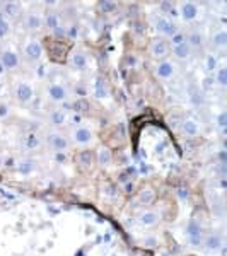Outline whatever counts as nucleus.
Masks as SVG:
<instances>
[{
  "label": "nucleus",
  "instance_id": "nucleus-1",
  "mask_svg": "<svg viewBox=\"0 0 227 256\" xmlns=\"http://www.w3.org/2000/svg\"><path fill=\"white\" fill-rule=\"evenodd\" d=\"M74 44L68 40H55L52 36H48L43 41L44 55L48 56V60L55 65H65L68 58V53L72 50Z\"/></svg>",
  "mask_w": 227,
  "mask_h": 256
},
{
  "label": "nucleus",
  "instance_id": "nucleus-2",
  "mask_svg": "<svg viewBox=\"0 0 227 256\" xmlns=\"http://www.w3.org/2000/svg\"><path fill=\"white\" fill-rule=\"evenodd\" d=\"M19 53L20 58H22V64L30 65V67H38L44 56L43 41L38 40L36 36H28Z\"/></svg>",
  "mask_w": 227,
  "mask_h": 256
},
{
  "label": "nucleus",
  "instance_id": "nucleus-3",
  "mask_svg": "<svg viewBox=\"0 0 227 256\" xmlns=\"http://www.w3.org/2000/svg\"><path fill=\"white\" fill-rule=\"evenodd\" d=\"M43 96L53 106H64L72 99V89L64 82H46L43 88Z\"/></svg>",
  "mask_w": 227,
  "mask_h": 256
},
{
  "label": "nucleus",
  "instance_id": "nucleus-4",
  "mask_svg": "<svg viewBox=\"0 0 227 256\" xmlns=\"http://www.w3.org/2000/svg\"><path fill=\"white\" fill-rule=\"evenodd\" d=\"M207 222L202 216H192L190 220L184 226V238H186L188 244L193 248H200L202 241H204L205 234H207Z\"/></svg>",
  "mask_w": 227,
  "mask_h": 256
},
{
  "label": "nucleus",
  "instance_id": "nucleus-5",
  "mask_svg": "<svg viewBox=\"0 0 227 256\" xmlns=\"http://www.w3.org/2000/svg\"><path fill=\"white\" fill-rule=\"evenodd\" d=\"M0 68L7 74H16L22 68V58L14 44L9 43L0 46Z\"/></svg>",
  "mask_w": 227,
  "mask_h": 256
},
{
  "label": "nucleus",
  "instance_id": "nucleus-6",
  "mask_svg": "<svg viewBox=\"0 0 227 256\" xmlns=\"http://www.w3.org/2000/svg\"><path fill=\"white\" fill-rule=\"evenodd\" d=\"M43 146L50 148L55 154H64L65 150H68L72 147L68 138V134H65L64 130H48L43 135Z\"/></svg>",
  "mask_w": 227,
  "mask_h": 256
},
{
  "label": "nucleus",
  "instance_id": "nucleus-7",
  "mask_svg": "<svg viewBox=\"0 0 227 256\" xmlns=\"http://www.w3.org/2000/svg\"><path fill=\"white\" fill-rule=\"evenodd\" d=\"M147 56L156 64L171 58V44H169V41L160 38V36L150 38L147 43Z\"/></svg>",
  "mask_w": 227,
  "mask_h": 256
},
{
  "label": "nucleus",
  "instance_id": "nucleus-8",
  "mask_svg": "<svg viewBox=\"0 0 227 256\" xmlns=\"http://www.w3.org/2000/svg\"><path fill=\"white\" fill-rule=\"evenodd\" d=\"M34 96H36V89L31 80L19 79L14 82V86H12V98H14V101L20 106L31 104Z\"/></svg>",
  "mask_w": 227,
  "mask_h": 256
},
{
  "label": "nucleus",
  "instance_id": "nucleus-9",
  "mask_svg": "<svg viewBox=\"0 0 227 256\" xmlns=\"http://www.w3.org/2000/svg\"><path fill=\"white\" fill-rule=\"evenodd\" d=\"M150 24L156 30V32H158V36H160V38H164V40H171L172 36L180 31V28L174 19L166 18V16L159 14V12H156V14L152 16Z\"/></svg>",
  "mask_w": 227,
  "mask_h": 256
},
{
  "label": "nucleus",
  "instance_id": "nucleus-10",
  "mask_svg": "<svg viewBox=\"0 0 227 256\" xmlns=\"http://www.w3.org/2000/svg\"><path fill=\"white\" fill-rule=\"evenodd\" d=\"M20 26H22V30L30 36H36L41 30H44L43 10H38V9L24 10L22 18H20Z\"/></svg>",
  "mask_w": 227,
  "mask_h": 256
},
{
  "label": "nucleus",
  "instance_id": "nucleus-11",
  "mask_svg": "<svg viewBox=\"0 0 227 256\" xmlns=\"http://www.w3.org/2000/svg\"><path fill=\"white\" fill-rule=\"evenodd\" d=\"M207 40L208 36L205 34V31L200 26H193L186 31V43L192 48L193 55H205L207 52Z\"/></svg>",
  "mask_w": 227,
  "mask_h": 256
},
{
  "label": "nucleus",
  "instance_id": "nucleus-12",
  "mask_svg": "<svg viewBox=\"0 0 227 256\" xmlns=\"http://www.w3.org/2000/svg\"><path fill=\"white\" fill-rule=\"evenodd\" d=\"M67 67L77 74H84L89 70V53L82 46H72L67 58Z\"/></svg>",
  "mask_w": 227,
  "mask_h": 256
},
{
  "label": "nucleus",
  "instance_id": "nucleus-13",
  "mask_svg": "<svg viewBox=\"0 0 227 256\" xmlns=\"http://www.w3.org/2000/svg\"><path fill=\"white\" fill-rule=\"evenodd\" d=\"M68 138L70 144L76 147H88L90 144L96 142V134L94 130L88 125H79V126H72L68 132Z\"/></svg>",
  "mask_w": 227,
  "mask_h": 256
},
{
  "label": "nucleus",
  "instance_id": "nucleus-14",
  "mask_svg": "<svg viewBox=\"0 0 227 256\" xmlns=\"http://www.w3.org/2000/svg\"><path fill=\"white\" fill-rule=\"evenodd\" d=\"M70 113H72V111H70L67 106H53L46 113V123L53 130H62L64 126L68 125Z\"/></svg>",
  "mask_w": 227,
  "mask_h": 256
},
{
  "label": "nucleus",
  "instance_id": "nucleus-15",
  "mask_svg": "<svg viewBox=\"0 0 227 256\" xmlns=\"http://www.w3.org/2000/svg\"><path fill=\"white\" fill-rule=\"evenodd\" d=\"M178 74H180V65L172 58L158 62V64L154 65V76L162 82L174 80L176 77H178Z\"/></svg>",
  "mask_w": 227,
  "mask_h": 256
},
{
  "label": "nucleus",
  "instance_id": "nucleus-16",
  "mask_svg": "<svg viewBox=\"0 0 227 256\" xmlns=\"http://www.w3.org/2000/svg\"><path fill=\"white\" fill-rule=\"evenodd\" d=\"M176 14H180L183 22H195L202 14V6L196 2H192V0L176 2Z\"/></svg>",
  "mask_w": 227,
  "mask_h": 256
},
{
  "label": "nucleus",
  "instance_id": "nucleus-17",
  "mask_svg": "<svg viewBox=\"0 0 227 256\" xmlns=\"http://www.w3.org/2000/svg\"><path fill=\"white\" fill-rule=\"evenodd\" d=\"M76 166L82 174H90L98 168L96 164V152L92 148H80L76 154Z\"/></svg>",
  "mask_w": 227,
  "mask_h": 256
},
{
  "label": "nucleus",
  "instance_id": "nucleus-18",
  "mask_svg": "<svg viewBox=\"0 0 227 256\" xmlns=\"http://www.w3.org/2000/svg\"><path fill=\"white\" fill-rule=\"evenodd\" d=\"M202 250H204L205 254H218L224 250V238H222L220 232L214 230V232H207L202 241Z\"/></svg>",
  "mask_w": 227,
  "mask_h": 256
},
{
  "label": "nucleus",
  "instance_id": "nucleus-19",
  "mask_svg": "<svg viewBox=\"0 0 227 256\" xmlns=\"http://www.w3.org/2000/svg\"><path fill=\"white\" fill-rule=\"evenodd\" d=\"M178 134L184 138H196L202 135V125L193 116H184L178 125Z\"/></svg>",
  "mask_w": 227,
  "mask_h": 256
},
{
  "label": "nucleus",
  "instance_id": "nucleus-20",
  "mask_svg": "<svg viewBox=\"0 0 227 256\" xmlns=\"http://www.w3.org/2000/svg\"><path fill=\"white\" fill-rule=\"evenodd\" d=\"M162 220V214L160 210H156V208H142L140 212L135 216V222L140 226V227H156L158 224H160Z\"/></svg>",
  "mask_w": 227,
  "mask_h": 256
},
{
  "label": "nucleus",
  "instance_id": "nucleus-21",
  "mask_svg": "<svg viewBox=\"0 0 227 256\" xmlns=\"http://www.w3.org/2000/svg\"><path fill=\"white\" fill-rule=\"evenodd\" d=\"M156 200H158V192L150 184H144L135 195V205L142 208H150L156 204Z\"/></svg>",
  "mask_w": 227,
  "mask_h": 256
},
{
  "label": "nucleus",
  "instance_id": "nucleus-22",
  "mask_svg": "<svg viewBox=\"0 0 227 256\" xmlns=\"http://www.w3.org/2000/svg\"><path fill=\"white\" fill-rule=\"evenodd\" d=\"M207 46H210L216 53H226L227 50V31L226 28H217L207 40Z\"/></svg>",
  "mask_w": 227,
  "mask_h": 256
},
{
  "label": "nucleus",
  "instance_id": "nucleus-23",
  "mask_svg": "<svg viewBox=\"0 0 227 256\" xmlns=\"http://www.w3.org/2000/svg\"><path fill=\"white\" fill-rule=\"evenodd\" d=\"M171 55H172V60L176 64H188V62L193 60V52L192 48L188 46V43H183V44H178V46H171Z\"/></svg>",
  "mask_w": 227,
  "mask_h": 256
},
{
  "label": "nucleus",
  "instance_id": "nucleus-24",
  "mask_svg": "<svg viewBox=\"0 0 227 256\" xmlns=\"http://www.w3.org/2000/svg\"><path fill=\"white\" fill-rule=\"evenodd\" d=\"M94 152H96V164H98V168L108 169L110 166H113L114 156H113V150H111V147L101 146V147H98Z\"/></svg>",
  "mask_w": 227,
  "mask_h": 256
},
{
  "label": "nucleus",
  "instance_id": "nucleus-25",
  "mask_svg": "<svg viewBox=\"0 0 227 256\" xmlns=\"http://www.w3.org/2000/svg\"><path fill=\"white\" fill-rule=\"evenodd\" d=\"M92 96L96 99H108L111 96V86L106 77H96L92 86Z\"/></svg>",
  "mask_w": 227,
  "mask_h": 256
},
{
  "label": "nucleus",
  "instance_id": "nucleus-26",
  "mask_svg": "<svg viewBox=\"0 0 227 256\" xmlns=\"http://www.w3.org/2000/svg\"><path fill=\"white\" fill-rule=\"evenodd\" d=\"M2 12L6 14V18L12 20V19H20L24 14L22 4L20 2H2Z\"/></svg>",
  "mask_w": 227,
  "mask_h": 256
},
{
  "label": "nucleus",
  "instance_id": "nucleus-27",
  "mask_svg": "<svg viewBox=\"0 0 227 256\" xmlns=\"http://www.w3.org/2000/svg\"><path fill=\"white\" fill-rule=\"evenodd\" d=\"M214 84L220 90L227 89V67L224 64H218V67L214 72Z\"/></svg>",
  "mask_w": 227,
  "mask_h": 256
},
{
  "label": "nucleus",
  "instance_id": "nucleus-28",
  "mask_svg": "<svg viewBox=\"0 0 227 256\" xmlns=\"http://www.w3.org/2000/svg\"><path fill=\"white\" fill-rule=\"evenodd\" d=\"M96 9L99 14L110 16V14H114V12L120 9V4L113 2V0H101V2L96 4Z\"/></svg>",
  "mask_w": 227,
  "mask_h": 256
},
{
  "label": "nucleus",
  "instance_id": "nucleus-29",
  "mask_svg": "<svg viewBox=\"0 0 227 256\" xmlns=\"http://www.w3.org/2000/svg\"><path fill=\"white\" fill-rule=\"evenodd\" d=\"M159 14L172 19V14H176V2H160L159 4Z\"/></svg>",
  "mask_w": 227,
  "mask_h": 256
},
{
  "label": "nucleus",
  "instance_id": "nucleus-30",
  "mask_svg": "<svg viewBox=\"0 0 227 256\" xmlns=\"http://www.w3.org/2000/svg\"><path fill=\"white\" fill-rule=\"evenodd\" d=\"M218 67V58L216 53H205V70L207 72H216Z\"/></svg>",
  "mask_w": 227,
  "mask_h": 256
},
{
  "label": "nucleus",
  "instance_id": "nucleus-31",
  "mask_svg": "<svg viewBox=\"0 0 227 256\" xmlns=\"http://www.w3.org/2000/svg\"><path fill=\"white\" fill-rule=\"evenodd\" d=\"M12 34V22L10 20H2L0 22V41H6Z\"/></svg>",
  "mask_w": 227,
  "mask_h": 256
},
{
  "label": "nucleus",
  "instance_id": "nucleus-32",
  "mask_svg": "<svg viewBox=\"0 0 227 256\" xmlns=\"http://www.w3.org/2000/svg\"><path fill=\"white\" fill-rule=\"evenodd\" d=\"M216 123H217V128L222 132V135H224V134H226V130H227V111H226V110H222L220 113L217 114Z\"/></svg>",
  "mask_w": 227,
  "mask_h": 256
},
{
  "label": "nucleus",
  "instance_id": "nucleus-33",
  "mask_svg": "<svg viewBox=\"0 0 227 256\" xmlns=\"http://www.w3.org/2000/svg\"><path fill=\"white\" fill-rule=\"evenodd\" d=\"M168 41H169V44H171V46H178V44L186 43V32H184L183 30H180L171 40H168Z\"/></svg>",
  "mask_w": 227,
  "mask_h": 256
},
{
  "label": "nucleus",
  "instance_id": "nucleus-34",
  "mask_svg": "<svg viewBox=\"0 0 227 256\" xmlns=\"http://www.w3.org/2000/svg\"><path fill=\"white\" fill-rule=\"evenodd\" d=\"M158 238H147V239H144L142 241V246L144 248H156L158 246Z\"/></svg>",
  "mask_w": 227,
  "mask_h": 256
},
{
  "label": "nucleus",
  "instance_id": "nucleus-35",
  "mask_svg": "<svg viewBox=\"0 0 227 256\" xmlns=\"http://www.w3.org/2000/svg\"><path fill=\"white\" fill-rule=\"evenodd\" d=\"M2 168H4V158L0 156V171H2Z\"/></svg>",
  "mask_w": 227,
  "mask_h": 256
},
{
  "label": "nucleus",
  "instance_id": "nucleus-36",
  "mask_svg": "<svg viewBox=\"0 0 227 256\" xmlns=\"http://www.w3.org/2000/svg\"><path fill=\"white\" fill-rule=\"evenodd\" d=\"M188 256H193V254H188Z\"/></svg>",
  "mask_w": 227,
  "mask_h": 256
}]
</instances>
